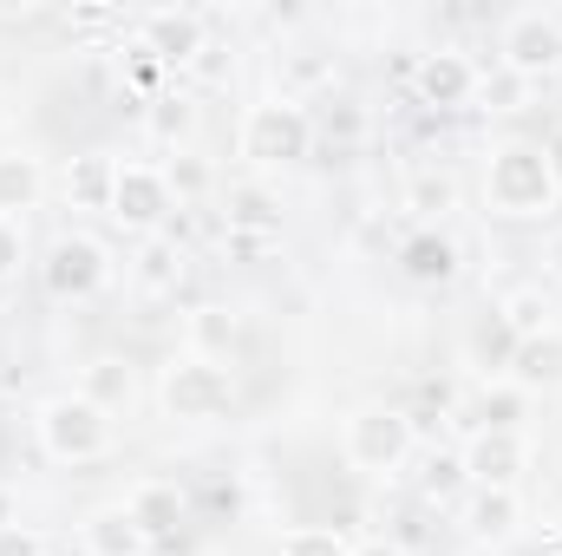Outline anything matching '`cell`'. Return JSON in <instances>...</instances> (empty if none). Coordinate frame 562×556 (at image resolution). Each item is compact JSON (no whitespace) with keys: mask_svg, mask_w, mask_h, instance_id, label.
Instances as JSON below:
<instances>
[{"mask_svg":"<svg viewBox=\"0 0 562 556\" xmlns=\"http://www.w3.org/2000/svg\"><path fill=\"white\" fill-rule=\"evenodd\" d=\"M164 177H170V190H177V203H183V197H196V190L210 184V170H203L196 157H170V164H164Z\"/></svg>","mask_w":562,"mask_h":556,"instance_id":"33","label":"cell"},{"mask_svg":"<svg viewBox=\"0 0 562 556\" xmlns=\"http://www.w3.org/2000/svg\"><path fill=\"white\" fill-rule=\"evenodd\" d=\"M517 347H524V341L510 334V321H504L497 308H491V314H484V321H477V327L464 334V360H471L477 374H497V367L510 374V360H517Z\"/></svg>","mask_w":562,"mask_h":556,"instance_id":"17","label":"cell"},{"mask_svg":"<svg viewBox=\"0 0 562 556\" xmlns=\"http://www.w3.org/2000/svg\"><path fill=\"white\" fill-rule=\"evenodd\" d=\"M20 263H26V243H20V223H7V216H0V281L13 276Z\"/></svg>","mask_w":562,"mask_h":556,"instance_id":"36","label":"cell"},{"mask_svg":"<svg viewBox=\"0 0 562 556\" xmlns=\"http://www.w3.org/2000/svg\"><path fill=\"white\" fill-rule=\"evenodd\" d=\"M400 263H406V276L413 281H445L451 269H458V249L445 243V236H431V230H419L406 249H400Z\"/></svg>","mask_w":562,"mask_h":556,"instance_id":"20","label":"cell"},{"mask_svg":"<svg viewBox=\"0 0 562 556\" xmlns=\"http://www.w3.org/2000/svg\"><path fill=\"white\" fill-rule=\"evenodd\" d=\"M524 92H530V79H517V73H497V79H484V73H477V99H484L491 112H517V105H524Z\"/></svg>","mask_w":562,"mask_h":556,"instance_id":"30","label":"cell"},{"mask_svg":"<svg viewBox=\"0 0 562 556\" xmlns=\"http://www.w3.org/2000/svg\"><path fill=\"white\" fill-rule=\"evenodd\" d=\"M524 400H530L524 387H504V393H484V407H477V413H484V432H517V419H524Z\"/></svg>","mask_w":562,"mask_h":556,"instance_id":"29","label":"cell"},{"mask_svg":"<svg viewBox=\"0 0 562 556\" xmlns=\"http://www.w3.org/2000/svg\"><path fill=\"white\" fill-rule=\"evenodd\" d=\"M210 40H203V13H144V53H157V59H170V66H190L196 53H203Z\"/></svg>","mask_w":562,"mask_h":556,"instance_id":"10","label":"cell"},{"mask_svg":"<svg viewBox=\"0 0 562 556\" xmlns=\"http://www.w3.org/2000/svg\"><path fill=\"white\" fill-rule=\"evenodd\" d=\"M7 125H13V105H7V99H0V132H7Z\"/></svg>","mask_w":562,"mask_h":556,"instance_id":"40","label":"cell"},{"mask_svg":"<svg viewBox=\"0 0 562 556\" xmlns=\"http://www.w3.org/2000/svg\"><path fill=\"white\" fill-rule=\"evenodd\" d=\"M276 556H353V544L327 524H294V531H281Z\"/></svg>","mask_w":562,"mask_h":556,"instance_id":"24","label":"cell"},{"mask_svg":"<svg viewBox=\"0 0 562 556\" xmlns=\"http://www.w3.org/2000/svg\"><path fill=\"white\" fill-rule=\"evenodd\" d=\"M144 125H150V138H183L190 125H196V105L190 99H150V112H144Z\"/></svg>","mask_w":562,"mask_h":556,"instance_id":"27","label":"cell"},{"mask_svg":"<svg viewBox=\"0 0 562 556\" xmlns=\"http://www.w3.org/2000/svg\"><path fill=\"white\" fill-rule=\"evenodd\" d=\"M170 210H183V203H177L164 164H119L112 216H119L125 230H138V236H164V230H170Z\"/></svg>","mask_w":562,"mask_h":556,"instance_id":"6","label":"cell"},{"mask_svg":"<svg viewBox=\"0 0 562 556\" xmlns=\"http://www.w3.org/2000/svg\"><path fill=\"white\" fill-rule=\"evenodd\" d=\"M321 132H327V138H360V132H367V119H360V105H347V99H340V105L321 119Z\"/></svg>","mask_w":562,"mask_h":556,"instance_id":"35","label":"cell"},{"mask_svg":"<svg viewBox=\"0 0 562 556\" xmlns=\"http://www.w3.org/2000/svg\"><path fill=\"white\" fill-rule=\"evenodd\" d=\"M40 276H46V294H53V301H86V294H99V288L112 281V263H105V249H99L92 236H59V243L46 249Z\"/></svg>","mask_w":562,"mask_h":556,"instance_id":"8","label":"cell"},{"mask_svg":"<svg viewBox=\"0 0 562 556\" xmlns=\"http://www.w3.org/2000/svg\"><path fill=\"white\" fill-rule=\"evenodd\" d=\"M458 458H464V478L477 491H517V471L530 465V445L517 432H477L471 452H458Z\"/></svg>","mask_w":562,"mask_h":556,"instance_id":"9","label":"cell"},{"mask_svg":"<svg viewBox=\"0 0 562 556\" xmlns=\"http://www.w3.org/2000/svg\"><path fill=\"white\" fill-rule=\"evenodd\" d=\"M353 556H400V551H393V544H360Z\"/></svg>","mask_w":562,"mask_h":556,"instance_id":"39","label":"cell"},{"mask_svg":"<svg viewBox=\"0 0 562 556\" xmlns=\"http://www.w3.org/2000/svg\"><path fill=\"white\" fill-rule=\"evenodd\" d=\"M543 269H550V276L562 281V230H557V236H550V249H543Z\"/></svg>","mask_w":562,"mask_h":556,"instance_id":"37","label":"cell"},{"mask_svg":"<svg viewBox=\"0 0 562 556\" xmlns=\"http://www.w3.org/2000/svg\"><path fill=\"white\" fill-rule=\"evenodd\" d=\"M321 86H334V66H327V59L294 53V59H288V73H281V99H288V105H301V99H307V92H321Z\"/></svg>","mask_w":562,"mask_h":556,"instance_id":"26","label":"cell"},{"mask_svg":"<svg viewBox=\"0 0 562 556\" xmlns=\"http://www.w3.org/2000/svg\"><path fill=\"white\" fill-rule=\"evenodd\" d=\"M419 99L425 105H464V99H477V66L464 59V53H425L419 59Z\"/></svg>","mask_w":562,"mask_h":556,"instance_id":"11","label":"cell"},{"mask_svg":"<svg viewBox=\"0 0 562 556\" xmlns=\"http://www.w3.org/2000/svg\"><path fill=\"white\" fill-rule=\"evenodd\" d=\"M419 452V432L400 407H360L347 419V465L367 478H393L406 471V458Z\"/></svg>","mask_w":562,"mask_h":556,"instance_id":"3","label":"cell"},{"mask_svg":"<svg viewBox=\"0 0 562 556\" xmlns=\"http://www.w3.org/2000/svg\"><path fill=\"white\" fill-rule=\"evenodd\" d=\"M229 400H236L229 367L196 360V354H183V360L164 367V407H170V419H223Z\"/></svg>","mask_w":562,"mask_h":556,"instance_id":"7","label":"cell"},{"mask_svg":"<svg viewBox=\"0 0 562 556\" xmlns=\"http://www.w3.org/2000/svg\"><path fill=\"white\" fill-rule=\"evenodd\" d=\"M543 151H550V170H557V190H562V132L550 144H543Z\"/></svg>","mask_w":562,"mask_h":556,"instance_id":"38","label":"cell"},{"mask_svg":"<svg viewBox=\"0 0 562 556\" xmlns=\"http://www.w3.org/2000/svg\"><path fill=\"white\" fill-rule=\"evenodd\" d=\"M33 425H40L46 458H59V465H92V458L112 452V413L92 407L86 393H59V400H46Z\"/></svg>","mask_w":562,"mask_h":556,"instance_id":"2","label":"cell"},{"mask_svg":"<svg viewBox=\"0 0 562 556\" xmlns=\"http://www.w3.org/2000/svg\"><path fill=\"white\" fill-rule=\"evenodd\" d=\"M504 73H517V79H550L562 66V13H543V7H524V13H510L504 20Z\"/></svg>","mask_w":562,"mask_h":556,"instance_id":"5","label":"cell"},{"mask_svg":"<svg viewBox=\"0 0 562 556\" xmlns=\"http://www.w3.org/2000/svg\"><path fill=\"white\" fill-rule=\"evenodd\" d=\"M484 197L497 216H543L557 203V170L543 144H504L484 164Z\"/></svg>","mask_w":562,"mask_h":556,"instance_id":"1","label":"cell"},{"mask_svg":"<svg viewBox=\"0 0 562 556\" xmlns=\"http://www.w3.org/2000/svg\"><path fill=\"white\" fill-rule=\"evenodd\" d=\"M497 314L510 321V334H517V341H530V334H543V327H550V294H543V288H517Z\"/></svg>","mask_w":562,"mask_h":556,"instance_id":"25","label":"cell"},{"mask_svg":"<svg viewBox=\"0 0 562 556\" xmlns=\"http://www.w3.org/2000/svg\"><path fill=\"white\" fill-rule=\"evenodd\" d=\"M46 197V164L33 151H0V216L20 223V210H33Z\"/></svg>","mask_w":562,"mask_h":556,"instance_id":"15","label":"cell"},{"mask_svg":"<svg viewBox=\"0 0 562 556\" xmlns=\"http://www.w3.org/2000/svg\"><path fill=\"white\" fill-rule=\"evenodd\" d=\"M451 197H458V190H451V177H431V170L413 177V210H419V216H431V210L445 216V210H451Z\"/></svg>","mask_w":562,"mask_h":556,"instance_id":"31","label":"cell"},{"mask_svg":"<svg viewBox=\"0 0 562 556\" xmlns=\"http://www.w3.org/2000/svg\"><path fill=\"white\" fill-rule=\"evenodd\" d=\"M112 190H119V157L92 151L66 170V203L72 210H112Z\"/></svg>","mask_w":562,"mask_h":556,"instance_id":"16","label":"cell"},{"mask_svg":"<svg viewBox=\"0 0 562 556\" xmlns=\"http://www.w3.org/2000/svg\"><path fill=\"white\" fill-rule=\"evenodd\" d=\"M236 341H243V321H236L229 308H196V314H190V354H196V360H216V367H223Z\"/></svg>","mask_w":562,"mask_h":556,"instance_id":"19","label":"cell"},{"mask_svg":"<svg viewBox=\"0 0 562 556\" xmlns=\"http://www.w3.org/2000/svg\"><path fill=\"white\" fill-rule=\"evenodd\" d=\"M0 556H46V537L33 524H0Z\"/></svg>","mask_w":562,"mask_h":556,"instance_id":"34","label":"cell"},{"mask_svg":"<svg viewBox=\"0 0 562 556\" xmlns=\"http://www.w3.org/2000/svg\"><path fill=\"white\" fill-rule=\"evenodd\" d=\"M132 387H138V380H132V367H125V360H92V367H86V400H92V407H105V413L132 407Z\"/></svg>","mask_w":562,"mask_h":556,"instance_id":"22","label":"cell"},{"mask_svg":"<svg viewBox=\"0 0 562 556\" xmlns=\"http://www.w3.org/2000/svg\"><path fill=\"white\" fill-rule=\"evenodd\" d=\"M183 276V249H177V236L164 230V236H144V256H138V281L150 294H164V288H177Z\"/></svg>","mask_w":562,"mask_h":556,"instance_id":"21","label":"cell"},{"mask_svg":"<svg viewBox=\"0 0 562 556\" xmlns=\"http://www.w3.org/2000/svg\"><path fill=\"white\" fill-rule=\"evenodd\" d=\"M425 498H431V504H445V498H451V491H458V485H471V478H464V458H458V452H438V458H425Z\"/></svg>","mask_w":562,"mask_h":556,"instance_id":"28","label":"cell"},{"mask_svg":"<svg viewBox=\"0 0 562 556\" xmlns=\"http://www.w3.org/2000/svg\"><path fill=\"white\" fill-rule=\"evenodd\" d=\"M510 387H524V393H557L562 387V327H543V334H530V341L517 347Z\"/></svg>","mask_w":562,"mask_h":556,"instance_id":"12","label":"cell"},{"mask_svg":"<svg viewBox=\"0 0 562 556\" xmlns=\"http://www.w3.org/2000/svg\"><path fill=\"white\" fill-rule=\"evenodd\" d=\"M125 511L144 524V537L157 544V537H170L177 524H183V491H177V478H144V485H132V498H125Z\"/></svg>","mask_w":562,"mask_h":556,"instance_id":"13","label":"cell"},{"mask_svg":"<svg viewBox=\"0 0 562 556\" xmlns=\"http://www.w3.org/2000/svg\"><path fill=\"white\" fill-rule=\"evenodd\" d=\"M314 151V119H307V105H288V99H262V105H249L243 112V157H256V164H301Z\"/></svg>","mask_w":562,"mask_h":556,"instance_id":"4","label":"cell"},{"mask_svg":"<svg viewBox=\"0 0 562 556\" xmlns=\"http://www.w3.org/2000/svg\"><path fill=\"white\" fill-rule=\"evenodd\" d=\"M229 230L236 236H249V230H281V216H276V197L269 190H256V184H243V190H229Z\"/></svg>","mask_w":562,"mask_h":556,"instance_id":"23","label":"cell"},{"mask_svg":"<svg viewBox=\"0 0 562 556\" xmlns=\"http://www.w3.org/2000/svg\"><path fill=\"white\" fill-rule=\"evenodd\" d=\"M517 518H524V498L517 491H477L471 511H464V524H471L477 544H510L517 537Z\"/></svg>","mask_w":562,"mask_h":556,"instance_id":"18","label":"cell"},{"mask_svg":"<svg viewBox=\"0 0 562 556\" xmlns=\"http://www.w3.org/2000/svg\"><path fill=\"white\" fill-rule=\"evenodd\" d=\"M229 66H236V53H229V46H216V40L190 59V73H196L203 86H223V79H229Z\"/></svg>","mask_w":562,"mask_h":556,"instance_id":"32","label":"cell"},{"mask_svg":"<svg viewBox=\"0 0 562 556\" xmlns=\"http://www.w3.org/2000/svg\"><path fill=\"white\" fill-rule=\"evenodd\" d=\"M79 537H86V556H144V551H150L144 524L125 511V504H105V511H92Z\"/></svg>","mask_w":562,"mask_h":556,"instance_id":"14","label":"cell"}]
</instances>
